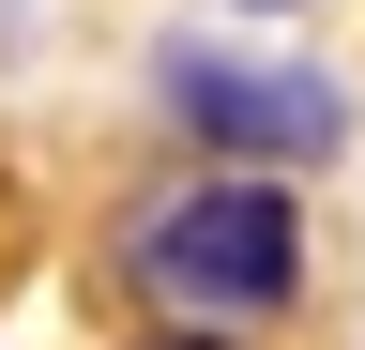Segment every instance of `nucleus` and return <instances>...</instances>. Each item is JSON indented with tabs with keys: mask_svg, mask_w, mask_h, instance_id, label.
<instances>
[{
	"mask_svg": "<svg viewBox=\"0 0 365 350\" xmlns=\"http://www.w3.org/2000/svg\"><path fill=\"white\" fill-rule=\"evenodd\" d=\"M122 274H137V304H168L182 335L274 320V304L304 289V213L274 198V183H182V198H153V213H137Z\"/></svg>",
	"mask_w": 365,
	"mask_h": 350,
	"instance_id": "f257e3e1",
	"label": "nucleus"
},
{
	"mask_svg": "<svg viewBox=\"0 0 365 350\" xmlns=\"http://www.w3.org/2000/svg\"><path fill=\"white\" fill-rule=\"evenodd\" d=\"M168 122H198L213 153H274V168H304V153L350 138L335 76H304V61H228V46H168Z\"/></svg>",
	"mask_w": 365,
	"mask_h": 350,
	"instance_id": "f03ea898",
	"label": "nucleus"
},
{
	"mask_svg": "<svg viewBox=\"0 0 365 350\" xmlns=\"http://www.w3.org/2000/svg\"><path fill=\"white\" fill-rule=\"evenodd\" d=\"M168 350H213V335H168Z\"/></svg>",
	"mask_w": 365,
	"mask_h": 350,
	"instance_id": "7ed1b4c3",
	"label": "nucleus"
}]
</instances>
